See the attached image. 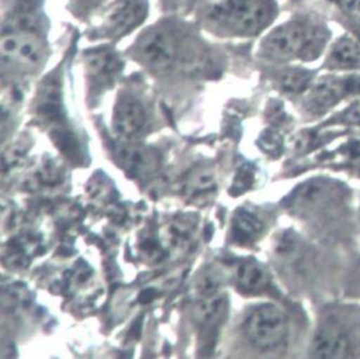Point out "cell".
<instances>
[{
  "mask_svg": "<svg viewBox=\"0 0 360 359\" xmlns=\"http://www.w3.org/2000/svg\"><path fill=\"white\" fill-rule=\"evenodd\" d=\"M309 355L325 359L360 356V304L349 303L328 311L312 335Z\"/></svg>",
  "mask_w": 360,
  "mask_h": 359,
  "instance_id": "cell-1",
  "label": "cell"
},
{
  "mask_svg": "<svg viewBox=\"0 0 360 359\" xmlns=\"http://www.w3.org/2000/svg\"><path fill=\"white\" fill-rule=\"evenodd\" d=\"M325 27L295 20L273 30L262 42V51L274 61L304 59L312 61L319 56L328 41Z\"/></svg>",
  "mask_w": 360,
  "mask_h": 359,
  "instance_id": "cell-2",
  "label": "cell"
},
{
  "mask_svg": "<svg viewBox=\"0 0 360 359\" xmlns=\"http://www.w3.org/2000/svg\"><path fill=\"white\" fill-rule=\"evenodd\" d=\"M274 13L273 0H225L211 10L208 18L221 30L253 35L271 21Z\"/></svg>",
  "mask_w": 360,
  "mask_h": 359,
  "instance_id": "cell-3",
  "label": "cell"
},
{
  "mask_svg": "<svg viewBox=\"0 0 360 359\" xmlns=\"http://www.w3.org/2000/svg\"><path fill=\"white\" fill-rule=\"evenodd\" d=\"M243 327L250 344L262 351L280 346L288 334L285 314L276 304L270 303L255 307L248 314Z\"/></svg>",
  "mask_w": 360,
  "mask_h": 359,
  "instance_id": "cell-4",
  "label": "cell"
},
{
  "mask_svg": "<svg viewBox=\"0 0 360 359\" xmlns=\"http://www.w3.org/2000/svg\"><path fill=\"white\" fill-rule=\"evenodd\" d=\"M138 53L142 61L156 70H169L180 61V41L167 28H152L138 41Z\"/></svg>",
  "mask_w": 360,
  "mask_h": 359,
  "instance_id": "cell-5",
  "label": "cell"
},
{
  "mask_svg": "<svg viewBox=\"0 0 360 359\" xmlns=\"http://www.w3.org/2000/svg\"><path fill=\"white\" fill-rule=\"evenodd\" d=\"M360 92V76H325L318 79L307 89L304 97V108L312 114L319 115L339 103L340 99L350 93Z\"/></svg>",
  "mask_w": 360,
  "mask_h": 359,
  "instance_id": "cell-6",
  "label": "cell"
},
{
  "mask_svg": "<svg viewBox=\"0 0 360 359\" xmlns=\"http://www.w3.org/2000/svg\"><path fill=\"white\" fill-rule=\"evenodd\" d=\"M0 48L4 62L17 63L20 66L34 68L44 59V45L41 39L25 30L4 32Z\"/></svg>",
  "mask_w": 360,
  "mask_h": 359,
  "instance_id": "cell-7",
  "label": "cell"
},
{
  "mask_svg": "<svg viewBox=\"0 0 360 359\" xmlns=\"http://www.w3.org/2000/svg\"><path fill=\"white\" fill-rule=\"evenodd\" d=\"M146 15L145 0H118L104 17L101 35L120 37L135 28Z\"/></svg>",
  "mask_w": 360,
  "mask_h": 359,
  "instance_id": "cell-8",
  "label": "cell"
},
{
  "mask_svg": "<svg viewBox=\"0 0 360 359\" xmlns=\"http://www.w3.org/2000/svg\"><path fill=\"white\" fill-rule=\"evenodd\" d=\"M145 110L139 100L132 96H122L117 101L112 114V128L120 138L125 141L135 138L145 127Z\"/></svg>",
  "mask_w": 360,
  "mask_h": 359,
  "instance_id": "cell-9",
  "label": "cell"
},
{
  "mask_svg": "<svg viewBox=\"0 0 360 359\" xmlns=\"http://www.w3.org/2000/svg\"><path fill=\"white\" fill-rule=\"evenodd\" d=\"M226 297L218 293L204 296L202 300L195 306L194 315L197 325L201 331V338L204 341H212V338L217 335L218 328L226 317Z\"/></svg>",
  "mask_w": 360,
  "mask_h": 359,
  "instance_id": "cell-10",
  "label": "cell"
},
{
  "mask_svg": "<svg viewBox=\"0 0 360 359\" xmlns=\"http://www.w3.org/2000/svg\"><path fill=\"white\" fill-rule=\"evenodd\" d=\"M117 158L121 166L134 177H148L159 166L156 152L145 145L121 144L117 148Z\"/></svg>",
  "mask_w": 360,
  "mask_h": 359,
  "instance_id": "cell-11",
  "label": "cell"
},
{
  "mask_svg": "<svg viewBox=\"0 0 360 359\" xmlns=\"http://www.w3.org/2000/svg\"><path fill=\"white\" fill-rule=\"evenodd\" d=\"M84 61L90 77L101 84L110 83L121 69L120 58L110 49L90 51L86 53Z\"/></svg>",
  "mask_w": 360,
  "mask_h": 359,
  "instance_id": "cell-12",
  "label": "cell"
},
{
  "mask_svg": "<svg viewBox=\"0 0 360 359\" xmlns=\"http://www.w3.org/2000/svg\"><path fill=\"white\" fill-rule=\"evenodd\" d=\"M270 283V276L263 265L255 259H245L236 269V284L246 294L263 291Z\"/></svg>",
  "mask_w": 360,
  "mask_h": 359,
  "instance_id": "cell-13",
  "label": "cell"
},
{
  "mask_svg": "<svg viewBox=\"0 0 360 359\" xmlns=\"http://www.w3.org/2000/svg\"><path fill=\"white\" fill-rule=\"evenodd\" d=\"M326 65L330 69L349 70L360 66V46L350 37L338 39L330 48Z\"/></svg>",
  "mask_w": 360,
  "mask_h": 359,
  "instance_id": "cell-14",
  "label": "cell"
},
{
  "mask_svg": "<svg viewBox=\"0 0 360 359\" xmlns=\"http://www.w3.org/2000/svg\"><path fill=\"white\" fill-rule=\"evenodd\" d=\"M194 235V222L190 218H177L167 224L163 231L160 241L166 248L173 251H181L188 246Z\"/></svg>",
  "mask_w": 360,
  "mask_h": 359,
  "instance_id": "cell-15",
  "label": "cell"
},
{
  "mask_svg": "<svg viewBox=\"0 0 360 359\" xmlns=\"http://www.w3.org/2000/svg\"><path fill=\"white\" fill-rule=\"evenodd\" d=\"M263 228L262 221L248 210H238L232 221V238L238 244H249L257 238Z\"/></svg>",
  "mask_w": 360,
  "mask_h": 359,
  "instance_id": "cell-16",
  "label": "cell"
},
{
  "mask_svg": "<svg viewBox=\"0 0 360 359\" xmlns=\"http://www.w3.org/2000/svg\"><path fill=\"white\" fill-rule=\"evenodd\" d=\"M312 72L301 68H288L278 76V86L284 93L298 94L311 86Z\"/></svg>",
  "mask_w": 360,
  "mask_h": 359,
  "instance_id": "cell-17",
  "label": "cell"
},
{
  "mask_svg": "<svg viewBox=\"0 0 360 359\" xmlns=\"http://www.w3.org/2000/svg\"><path fill=\"white\" fill-rule=\"evenodd\" d=\"M187 193L194 199H204L215 190V180L210 172H197L187 183Z\"/></svg>",
  "mask_w": 360,
  "mask_h": 359,
  "instance_id": "cell-18",
  "label": "cell"
},
{
  "mask_svg": "<svg viewBox=\"0 0 360 359\" xmlns=\"http://www.w3.org/2000/svg\"><path fill=\"white\" fill-rule=\"evenodd\" d=\"M253 182H255V170L253 168L246 165L240 168V170L235 176L232 190H236L235 193H243L246 189H249L253 184Z\"/></svg>",
  "mask_w": 360,
  "mask_h": 359,
  "instance_id": "cell-19",
  "label": "cell"
},
{
  "mask_svg": "<svg viewBox=\"0 0 360 359\" xmlns=\"http://www.w3.org/2000/svg\"><path fill=\"white\" fill-rule=\"evenodd\" d=\"M349 296L354 298H360V260L349 275Z\"/></svg>",
  "mask_w": 360,
  "mask_h": 359,
  "instance_id": "cell-20",
  "label": "cell"
},
{
  "mask_svg": "<svg viewBox=\"0 0 360 359\" xmlns=\"http://www.w3.org/2000/svg\"><path fill=\"white\" fill-rule=\"evenodd\" d=\"M260 145L269 153H274V151L278 149V146H280V139H278L277 134H274L273 131H267V132H263V135L260 138Z\"/></svg>",
  "mask_w": 360,
  "mask_h": 359,
  "instance_id": "cell-21",
  "label": "cell"
},
{
  "mask_svg": "<svg viewBox=\"0 0 360 359\" xmlns=\"http://www.w3.org/2000/svg\"><path fill=\"white\" fill-rule=\"evenodd\" d=\"M79 10H91L98 6L103 0H72Z\"/></svg>",
  "mask_w": 360,
  "mask_h": 359,
  "instance_id": "cell-22",
  "label": "cell"
},
{
  "mask_svg": "<svg viewBox=\"0 0 360 359\" xmlns=\"http://www.w3.org/2000/svg\"><path fill=\"white\" fill-rule=\"evenodd\" d=\"M343 6L347 11L360 17V0H343Z\"/></svg>",
  "mask_w": 360,
  "mask_h": 359,
  "instance_id": "cell-23",
  "label": "cell"
},
{
  "mask_svg": "<svg viewBox=\"0 0 360 359\" xmlns=\"http://www.w3.org/2000/svg\"><path fill=\"white\" fill-rule=\"evenodd\" d=\"M359 220H360V207H359Z\"/></svg>",
  "mask_w": 360,
  "mask_h": 359,
  "instance_id": "cell-24",
  "label": "cell"
}]
</instances>
